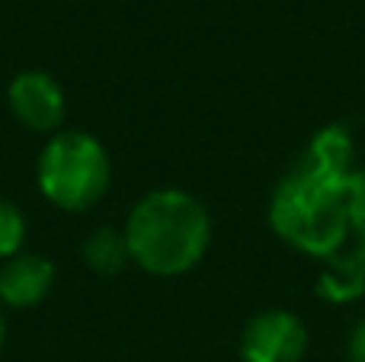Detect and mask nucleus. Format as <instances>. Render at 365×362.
Masks as SVG:
<instances>
[{
  "label": "nucleus",
  "instance_id": "f03ea898",
  "mask_svg": "<svg viewBox=\"0 0 365 362\" xmlns=\"http://www.w3.org/2000/svg\"><path fill=\"white\" fill-rule=\"evenodd\" d=\"M128 257L145 273L173 279L202 263L212 244L208 209L186 190H151L132 205L125 222Z\"/></svg>",
  "mask_w": 365,
  "mask_h": 362
},
{
  "label": "nucleus",
  "instance_id": "423d86ee",
  "mask_svg": "<svg viewBox=\"0 0 365 362\" xmlns=\"http://www.w3.org/2000/svg\"><path fill=\"white\" fill-rule=\"evenodd\" d=\"M55 289V263L42 254H23L0 263V305L6 308H36Z\"/></svg>",
  "mask_w": 365,
  "mask_h": 362
},
{
  "label": "nucleus",
  "instance_id": "f257e3e1",
  "mask_svg": "<svg viewBox=\"0 0 365 362\" xmlns=\"http://www.w3.org/2000/svg\"><path fill=\"white\" fill-rule=\"evenodd\" d=\"M269 224L285 244L321 260V299L365 295V170H353V138L343 125L321 128L279 180Z\"/></svg>",
  "mask_w": 365,
  "mask_h": 362
},
{
  "label": "nucleus",
  "instance_id": "7ed1b4c3",
  "mask_svg": "<svg viewBox=\"0 0 365 362\" xmlns=\"http://www.w3.org/2000/svg\"><path fill=\"white\" fill-rule=\"evenodd\" d=\"M38 192L61 212H87L109 192L113 160L96 135L61 128L48 135L36 160Z\"/></svg>",
  "mask_w": 365,
  "mask_h": 362
},
{
  "label": "nucleus",
  "instance_id": "39448f33",
  "mask_svg": "<svg viewBox=\"0 0 365 362\" xmlns=\"http://www.w3.org/2000/svg\"><path fill=\"white\" fill-rule=\"evenodd\" d=\"M6 106H10L13 119L23 128L38 135H55L64 125V113H68V100L64 90L48 71H19L13 81L6 83Z\"/></svg>",
  "mask_w": 365,
  "mask_h": 362
},
{
  "label": "nucleus",
  "instance_id": "6e6552de",
  "mask_svg": "<svg viewBox=\"0 0 365 362\" xmlns=\"http://www.w3.org/2000/svg\"><path fill=\"white\" fill-rule=\"evenodd\" d=\"M26 231H29V222H26L23 209L10 199H0V263L23 254Z\"/></svg>",
  "mask_w": 365,
  "mask_h": 362
},
{
  "label": "nucleus",
  "instance_id": "9d476101",
  "mask_svg": "<svg viewBox=\"0 0 365 362\" xmlns=\"http://www.w3.org/2000/svg\"><path fill=\"white\" fill-rule=\"evenodd\" d=\"M4 337H6V327H4V314H0V353H4Z\"/></svg>",
  "mask_w": 365,
  "mask_h": 362
},
{
  "label": "nucleus",
  "instance_id": "0eeeda50",
  "mask_svg": "<svg viewBox=\"0 0 365 362\" xmlns=\"http://www.w3.org/2000/svg\"><path fill=\"white\" fill-rule=\"evenodd\" d=\"M81 254H83V263L93 269L96 276H115L132 263L128 257V241H125V231L119 228H93L81 244Z\"/></svg>",
  "mask_w": 365,
  "mask_h": 362
},
{
  "label": "nucleus",
  "instance_id": "1a4fd4ad",
  "mask_svg": "<svg viewBox=\"0 0 365 362\" xmlns=\"http://www.w3.org/2000/svg\"><path fill=\"white\" fill-rule=\"evenodd\" d=\"M349 362H365V318L356 324L353 337H349Z\"/></svg>",
  "mask_w": 365,
  "mask_h": 362
},
{
  "label": "nucleus",
  "instance_id": "20e7f679",
  "mask_svg": "<svg viewBox=\"0 0 365 362\" xmlns=\"http://www.w3.org/2000/svg\"><path fill=\"white\" fill-rule=\"evenodd\" d=\"M308 353V327L295 311L269 308L253 314L237 340L240 362H302Z\"/></svg>",
  "mask_w": 365,
  "mask_h": 362
}]
</instances>
